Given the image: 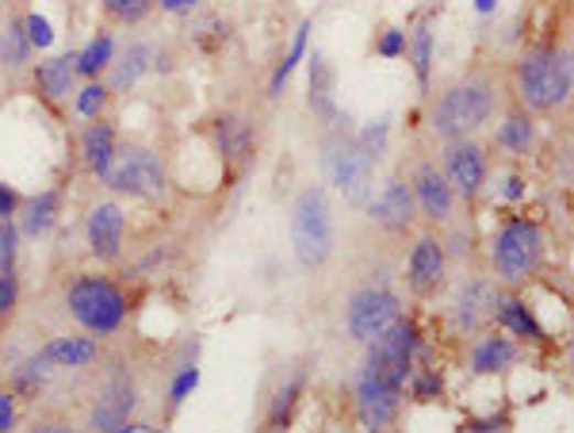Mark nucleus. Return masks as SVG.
<instances>
[{
	"instance_id": "obj_35",
	"label": "nucleus",
	"mask_w": 574,
	"mask_h": 433,
	"mask_svg": "<svg viewBox=\"0 0 574 433\" xmlns=\"http://www.w3.org/2000/svg\"><path fill=\"white\" fill-rule=\"evenodd\" d=\"M104 100H108V88L93 82V85H85L77 93V111H80V116H100Z\"/></svg>"
},
{
	"instance_id": "obj_43",
	"label": "nucleus",
	"mask_w": 574,
	"mask_h": 433,
	"mask_svg": "<svg viewBox=\"0 0 574 433\" xmlns=\"http://www.w3.org/2000/svg\"><path fill=\"white\" fill-rule=\"evenodd\" d=\"M15 207H20V196H15L8 184H0V219H12Z\"/></svg>"
},
{
	"instance_id": "obj_44",
	"label": "nucleus",
	"mask_w": 574,
	"mask_h": 433,
	"mask_svg": "<svg viewBox=\"0 0 574 433\" xmlns=\"http://www.w3.org/2000/svg\"><path fill=\"white\" fill-rule=\"evenodd\" d=\"M199 0H161V8H165V12H173V15H184V12H192V8H196Z\"/></svg>"
},
{
	"instance_id": "obj_16",
	"label": "nucleus",
	"mask_w": 574,
	"mask_h": 433,
	"mask_svg": "<svg viewBox=\"0 0 574 433\" xmlns=\"http://www.w3.org/2000/svg\"><path fill=\"white\" fill-rule=\"evenodd\" d=\"M414 204L422 207V215L425 219H433V223H444L452 215V188H448V181H444V173H436L433 165H422L414 176Z\"/></svg>"
},
{
	"instance_id": "obj_6",
	"label": "nucleus",
	"mask_w": 574,
	"mask_h": 433,
	"mask_svg": "<svg viewBox=\"0 0 574 433\" xmlns=\"http://www.w3.org/2000/svg\"><path fill=\"white\" fill-rule=\"evenodd\" d=\"M326 173L349 204H368L371 188H376L371 184L376 181V162H371V154L357 139H337L326 150Z\"/></svg>"
},
{
	"instance_id": "obj_30",
	"label": "nucleus",
	"mask_w": 574,
	"mask_h": 433,
	"mask_svg": "<svg viewBox=\"0 0 574 433\" xmlns=\"http://www.w3.org/2000/svg\"><path fill=\"white\" fill-rule=\"evenodd\" d=\"M498 142H502L506 150H513V154H521V150L532 147V119L521 116V111H513V116H506V123L498 127Z\"/></svg>"
},
{
	"instance_id": "obj_29",
	"label": "nucleus",
	"mask_w": 574,
	"mask_h": 433,
	"mask_svg": "<svg viewBox=\"0 0 574 433\" xmlns=\"http://www.w3.org/2000/svg\"><path fill=\"white\" fill-rule=\"evenodd\" d=\"M28 54H31V43H28L23 23H8L4 39H0V58H4V66L23 69L28 66Z\"/></svg>"
},
{
	"instance_id": "obj_22",
	"label": "nucleus",
	"mask_w": 574,
	"mask_h": 433,
	"mask_svg": "<svg viewBox=\"0 0 574 433\" xmlns=\"http://www.w3.org/2000/svg\"><path fill=\"white\" fill-rule=\"evenodd\" d=\"M58 212H62L58 192H43V196L28 199V207H23V235H31V238L46 235V230L58 223Z\"/></svg>"
},
{
	"instance_id": "obj_7",
	"label": "nucleus",
	"mask_w": 574,
	"mask_h": 433,
	"mask_svg": "<svg viewBox=\"0 0 574 433\" xmlns=\"http://www.w3.org/2000/svg\"><path fill=\"white\" fill-rule=\"evenodd\" d=\"M104 181H108L116 192H123V196L150 199V196H161V188H165V170H161L153 150L127 147V150H116Z\"/></svg>"
},
{
	"instance_id": "obj_31",
	"label": "nucleus",
	"mask_w": 574,
	"mask_h": 433,
	"mask_svg": "<svg viewBox=\"0 0 574 433\" xmlns=\"http://www.w3.org/2000/svg\"><path fill=\"white\" fill-rule=\"evenodd\" d=\"M306 31H311V23H303V28L295 31V39H291V51H288V58L280 62V69H277V77H272V96L284 88V82L291 74H295V66H299V58L306 54Z\"/></svg>"
},
{
	"instance_id": "obj_19",
	"label": "nucleus",
	"mask_w": 574,
	"mask_h": 433,
	"mask_svg": "<svg viewBox=\"0 0 574 433\" xmlns=\"http://www.w3.org/2000/svg\"><path fill=\"white\" fill-rule=\"evenodd\" d=\"M43 365L58 368H85L96 360V342L93 338H54L51 346H43Z\"/></svg>"
},
{
	"instance_id": "obj_20",
	"label": "nucleus",
	"mask_w": 574,
	"mask_h": 433,
	"mask_svg": "<svg viewBox=\"0 0 574 433\" xmlns=\"http://www.w3.org/2000/svg\"><path fill=\"white\" fill-rule=\"evenodd\" d=\"M517 360V349L509 338H479L472 349V368L479 376H490V372H502Z\"/></svg>"
},
{
	"instance_id": "obj_40",
	"label": "nucleus",
	"mask_w": 574,
	"mask_h": 433,
	"mask_svg": "<svg viewBox=\"0 0 574 433\" xmlns=\"http://www.w3.org/2000/svg\"><path fill=\"white\" fill-rule=\"evenodd\" d=\"M15 307V277L0 272V318H8V311Z\"/></svg>"
},
{
	"instance_id": "obj_27",
	"label": "nucleus",
	"mask_w": 574,
	"mask_h": 433,
	"mask_svg": "<svg viewBox=\"0 0 574 433\" xmlns=\"http://www.w3.org/2000/svg\"><path fill=\"white\" fill-rule=\"evenodd\" d=\"M150 46L145 43H134V46H127V54L119 58V66H116V74H111V85L116 88H127V85H134L139 77L150 69Z\"/></svg>"
},
{
	"instance_id": "obj_5",
	"label": "nucleus",
	"mask_w": 574,
	"mask_h": 433,
	"mask_svg": "<svg viewBox=\"0 0 574 433\" xmlns=\"http://www.w3.org/2000/svg\"><path fill=\"white\" fill-rule=\"evenodd\" d=\"M69 315L88 334H116L127 318V295L104 277H80L69 288Z\"/></svg>"
},
{
	"instance_id": "obj_32",
	"label": "nucleus",
	"mask_w": 574,
	"mask_h": 433,
	"mask_svg": "<svg viewBox=\"0 0 574 433\" xmlns=\"http://www.w3.org/2000/svg\"><path fill=\"white\" fill-rule=\"evenodd\" d=\"M150 8H153V0H104V12L119 23H139L150 15Z\"/></svg>"
},
{
	"instance_id": "obj_36",
	"label": "nucleus",
	"mask_w": 574,
	"mask_h": 433,
	"mask_svg": "<svg viewBox=\"0 0 574 433\" xmlns=\"http://www.w3.org/2000/svg\"><path fill=\"white\" fill-rule=\"evenodd\" d=\"M357 142L371 154V162H379V158L387 154V123H383V119H379V123H371Z\"/></svg>"
},
{
	"instance_id": "obj_21",
	"label": "nucleus",
	"mask_w": 574,
	"mask_h": 433,
	"mask_svg": "<svg viewBox=\"0 0 574 433\" xmlns=\"http://www.w3.org/2000/svg\"><path fill=\"white\" fill-rule=\"evenodd\" d=\"M39 85L51 100H62V96L73 93V77H77V54H66V58H51L39 66Z\"/></svg>"
},
{
	"instance_id": "obj_34",
	"label": "nucleus",
	"mask_w": 574,
	"mask_h": 433,
	"mask_svg": "<svg viewBox=\"0 0 574 433\" xmlns=\"http://www.w3.org/2000/svg\"><path fill=\"white\" fill-rule=\"evenodd\" d=\"M23 31H28V43L31 46H39V51H46V46L54 43V28H51V20L46 15H28V23H23Z\"/></svg>"
},
{
	"instance_id": "obj_10",
	"label": "nucleus",
	"mask_w": 574,
	"mask_h": 433,
	"mask_svg": "<svg viewBox=\"0 0 574 433\" xmlns=\"http://www.w3.org/2000/svg\"><path fill=\"white\" fill-rule=\"evenodd\" d=\"M399 407H402V388H399V383H391L387 376L371 372V368L364 365V372H360V380H357V414H360V426L368 430V433H383L394 422Z\"/></svg>"
},
{
	"instance_id": "obj_33",
	"label": "nucleus",
	"mask_w": 574,
	"mask_h": 433,
	"mask_svg": "<svg viewBox=\"0 0 574 433\" xmlns=\"http://www.w3.org/2000/svg\"><path fill=\"white\" fill-rule=\"evenodd\" d=\"M430 62H433V31L430 28H418L414 35V74L418 82H430Z\"/></svg>"
},
{
	"instance_id": "obj_3",
	"label": "nucleus",
	"mask_w": 574,
	"mask_h": 433,
	"mask_svg": "<svg viewBox=\"0 0 574 433\" xmlns=\"http://www.w3.org/2000/svg\"><path fill=\"white\" fill-rule=\"evenodd\" d=\"M291 246L306 269H322L334 253V212L322 188H303L291 207Z\"/></svg>"
},
{
	"instance_id": "obj_17",
	"label": "nucleus",
	"mask_w": 574,
	"mask_h": 433,
	"mask_svg": "<svg viewBox=\"0 0 574 433\" xmlns=\"http://www.w3.org/2000/svg\"><path fill=\"white\" fill-rule=\"evenodd\" d=\"M498 307V295L487 280H472V284L459 288V300H456V326L459 331H479L487 318H495Z\"/></svg>"
},
{
	"instance_id": "obj_4",
	"label": "nucleus",
	"mask_w": 574,
	"mask_h": 433,
	"mask_svg": "<svg viewBox=\"0 0 574 433\" xmlns=\"http://www.w3.org/2000/svg\"><path fill=\"white\" fill-rule=\"evenodd\" d=\"M490 258H495V272L506 284H524V280L537 277L540 264H544V235H540L537 223L513 219L498 230Z\"/></svg>"
},
{
	"instance_id": "obj_15",
	"label": "nucleus",
	"mask_w": 574,
	"mask_h": 433,
	"mask_svg": "<svg viewBox=\"0 0 574 433\" xmlns=\"http://www.w3.org/2000/svg\"><path fill=\"white\" fill-rule=\"evenodd\" d=\"M123 207L119 204H100L93 207V215H88V246H93V253L100 261H116L119 250H123Z\"/></svg>"
},
{
	"instance_id": "obj_26",
	"label": "nucleus",
	"mask_w": 574,
	"mask_h": 433,
	"mask_svg": "<svg viewBox=\"0 0 574 433\" xmlns=\"http://www.w3.org/2000/svg\"><path fill=\"white\" fill-rule=\"evenodd\" d=\"M299 396H303V376H291L288 383H280L277 399H272V411H269V433H284V426L299 407Z\"/></svg>"
},
{
	"instance_id": "obj_38",
	"label": "nucleus",
	"mask_w": 574,
	"mask_h": 433,
	"mask_svg": "<svg viewBox=\"0 0 574 433\" xmlns=\"http://www.w3.org/2000/svg\"><path fill=\"white\" fill-rule=\"evenodd\" d=\"M15 264V227L0 219V272H12Z\"/></svg>"
},
{
	"instance_id": "obj_24",
	"label": "nucleus",
	"mask_w": 574,
	"mask_h": 433,
	"mask_svg": "<svg viewBox=\"0 0 574 433\" xmlns=\"http://www.w3.org/2000/svg\"><path fill=\"white\" fill-rule=\"evenodd\" d=\"M495 318H498V326L521 334V338H544V334H540V326H537V318H532L529 303H521V300H498Z\"/></svg>"
},
{
	"instance_id": "obj_41",
	"label": "nucleus",
	"mask_w": 574,
	"mask_h": 433,
	"mask_svg": "<svg viewBox=\"0 0 574 433\" xmlns=\"http://www.w3.org/2000/svg\"><path fill=\"white\" fill-rule=\"evenodd\" d=\"M15 426V399L8 391H0V433H8Z\"/></svg>"
},
{
	"instance_id": "obj_46",
	"label": "nucleus",
	"mask_w": 574,
	"mask_h": 433,
	"mask_svg": "<svg viewBox=\"0 0 574 433\" xmlns=\"http://www.w3.org/2000/svg\"><path fill=\"white\" fill-rule=\"evenodd\" d=\"M35 433H73V430L62 426V422H46V426H35Z\"/></svg>"
},
{
	"instance_id": "obj_45",
	"label": "nucleus",
	"mask_w": 574,
	"mask_h": 433,
	"mask_svg": "<svg viewBox=\"0 0 574 433\" xmlns=\"http://www.w3.org/2000/svg\"><path fill=\"white\" fill-rule=\"evenodd\" d=\"M506 196L509 199H521L524 196V188H521V181H517V176H509V181H506Z\"/></svg>"
},
{
	"instance_id": "obj_42",
	"label": "nucleus",
	"mask_w": 574,
	"mask_h": 433,
	"mask_svg": "<svg viewBox=\"0 0 574 433\" xmlns=\"http://www.w3.org/2000/svg\"><path fill=\"white\" fill-rule=\"evenodd\" d=\"M436 391H441V380L430 372V376H418L414 380V399H433Z\"/></svg>"
},
{
	"instance_id": "obj_28",
	"label": "nucleus",
	"mask_w": 574,
	"mask_h": 433,
	"mask_svg": "<svg viewBox=\"0 0 574 433\" xmlns=\"http://www.w3.org/2000/svg\"><path fill=\"white\" fill-rule=\"evenodd\" d=\"M111 51H116V46H111V35H96L93 43L77 54V74L96 77L100 69H108L111 66Z\"/></svg>"
},
{
	"instance_id": "obj_2",
	"label": "nucleus",
	"mask_w": 574,
	"mask_h": 433,
	"mask_svg": "<svg viewBox=\"0 0 574 433\" xmlns=\"http://www.w3.org/2000/svg\"><path fill=\"white\" fill-rule=\"evenodd\" d=\"M495 111V88L483 77H467V82H456L452 88H444V96L433 108V134H441L444 142H456L475 134Z\"/></svg>"
},
{
	"instance_id": "obj_12",
	"label": "nucleus",
	"mask_w": 574,
	"mask_h": 433,
	"mask_svg": "<svg viewBox=\"0 0 574 433\" xmlns=\"http://www.w3.org/2000/svg\"><path fill=\"white\" fill-rule=\"evenodd\" d=\"M368 207H371V219H376L379 227L394 230V235L414 223V192H410V184L402 181V176H391Z\"/></svg>"
},
{
	"instance_id": "obj_13",
	"label": "nucleus",
	"mask_w": 574,
	"mask_h": 433,
	"mask_svg": "<svg viewBox=\"0 0 574 433\" xmlns=\"http://www.w3.org/2000/svg\"><path fill=\"white\" fill-rule=\"evenodd\" d=\"M407 280L418 295H433L444 284V246L433 235H422L410 250Z\"/></svg>"
},
{
	"instance_id": "obj_23",
	"label": "nucleus",
	"mask_w": 574,
	"mask_h": 433,
	"mask_svg": "<svg viewBox=\"0 0 574 433\" xmlns=\"http://www.w3.org/2000/svg\"><path fill=\"white\" fill-rule=\"evenodd\" d=\"M215 142H218V150H223L226 158L241 162V158H249V147H253V134H249V127L241 123V119L223 116V119L215 123Z\"/></svg>"
},
{
	"instance_id": "obj_18",
	"label": "nucleus",
	"mask_w": 574,
	"mask_h": 433,
	"mask_svg": "<svg viewBox=\"0 0 574 433\" xmlns=\"http://www.w3.org/2000/svg\"><path fill=\"white\" fill-rule=\"evenodd\" d=\"M80 154H85V165L96 176L108 173L111 158H116V131L108 123H93L85 134H80Z\"/></svg>"
},
{
	"instance_id": "obj_48",
	"label": "nucleus",
	"mask_w": 574,
	"mask_h": 433,
	"mask_svg": "<svg viewBox=\"0 0 574 433\" xmlns=\"http://www.w3.org/2000/svg\"><path fill=\"white\" fill-rule=\"evenodd\" d=\"M495 4H498V0H475V8H479L483 15H487V12H495Z\"/></svg>"
},
{
	"instance_id": "obj_14",
	"label": "nucleus",
	"mask_w": 574,
	"mask_h": 433,
	"mask_svg": "<svg viewBox=\"0 0 574 433\" xmlns=\"http://www.w3.org/2000/svg\"><path fill=\"white\" fill-rule=\"evenodd\" d=\"M134 403H139V399H134V383L127 380V376H116V380H111L108 388L100 391V399H96L93 430L96 433H116L119 426H127Z\"/></svg>"
},
{
	"instance_id": "obj_8",
	"label": "nucleus",
	"mask_w": 574,
	"mask_h": 433,
	"mask_svg": "<svg viewBox=\"0 0 574 433\" xmlns=\"http://www.w3.org/2000/svg\"><path fill=\"white\" fill-rule=\"evenodd\" d=\"M414 353H418L414 323H402L399 318V323L387 326L376 342H368V360H364V365H368L371 372L387 376L391 383H399V388H407L410 368H414Z\"/></svg>"
},
{
	"instance_id": "obj_39",
	"label": "nucleus",
	"mask_w": 574,
	"mask_h": 433,
	"mask_svg": "<svg viewBox=\"0 0 574 433\" xmlns=\"http://www.w3.org/2000/svg\"><path fill=\"white\" fill-rule=\"evenodd\" d=\"M402 51H407V31H387V35L379 39V54H383V58H399Z\"/></svg>"
},
{
	"instance_id": "obj_11",
	"label": "nucleus",
	"mask_w": 574,
	"mask_h": 433,
	"mask_svg": "<svg viewBox=\"0 0 574 433\" xmlns=\"http://www.w3.org/2000/svg\"><path fill=\"white\" fill-rule=\"evenodd\" d=\"M444 181H448L452 192H459L464 199H475L483 192V181H487V158L475 142L456 139L444 154Z\"/></svg>"
},
{
	"instance_id": "obj_25",
	"label": "nucleus",
	"mask_w": 574,
	"mask_h": 433,
	"mask_svg": "<svg viewBox=\"0 0 574 433\" xmlns=\"http://www.w3.org/2000/svg\"><path fill=\"white\" fill-rule=\"evenodd\" d=\"M334 82V74H329V66H326V58H318L314 54L311 58V104H314V111H318L322 119H334L337 116V108H334V93H329V85Z\"/></svg>"
},
{
	"instance_id": "obj_9",
	"label": "nucleus",
	"mask_w": 574,
	"mask_h": 433,
	"mask_svg": "<svg viewBox=\"0 0 574 433\" xmlns=\"http://www.w3.org/2000/svg\"><path fill=\"white\" fill-rule=\"evenodd\" d=\"M399 300H394L387 288H364L349 300V311H345V326L357 342H376L379 334L387 331L391 323H399Z\"/></svg>"
},
{
	"instance_id": "obj_1",
	"label": "nucleus",
	"mask_w": 574,
	"mask_h": 433,
	"mask_svg": "<svg viewBox=\"0 0 574 433\" xmlns=\"http://www.w3.org/2000/svg\"><path fill=\"white\" fill-rule=\"evenodd\" d=\"M571 58L567 51H529L517 62V96L532 111H555L571 100Z\"/></svg>"
},
{
	"instance_id": "obj_37",
	"label": "nucleus",
	"mask_w": 574,
	"mask_h": 433,
	"mask_svg": "<svg viewBox=\"0 0 574 433\" xmlns=\"http://www.w3.org/2000/svg\"><path fill=\"white\" fill-rule=\"evenodd\" d=\"M196 383H199V368H181V372H176V380H173V388H169V399H173V407H181L184 399L196 391Z\"/></svg>"
},
{
	"instance_id": "obj_47",
	"label": "nucleus",
	"mask_w": 574,
	"mask_h": 433,
	"mask_svg": "<svg viewBox=\"0 0 574 433\" xmlns=\"http://www.w3.org/2000/svg\"><path fill=\"white\" fill-rule=\"evenodd\" d=\"M116 433H158V430H150V426H131V422H127V426H119Z\"/></svg>"
}]
</instances>
